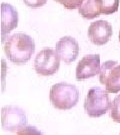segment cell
Segmentation results:
<instances>
[{"mask_svg": "<svg viewBox=\"0 0 120 135\" xmlns=\"http://www.w3.org/2000/svg\"><path fill=\"white\" fill-rule=\"evenodd\" d=\"M35 51V42L31 36L18 32L7 37L4 43V52L10 61L17 65L25 64Z\"/></svg>", "mask_w": 120, "mask_h": 135, "instance_id": "cell-1", "label": "cell"}, {"mask_svg": "<svg viewBox=\"0 0 120 135\" xmlns=\"http://www.w3.org/2000/svg\"><path fill=\"white\" fill-rule=\"evenodd\" d=\"M80 92L75 85L67 82H59L52 85L49 92V99L53 107L59 110H69L76 105Z\"/></svg>", "mask_w": 120, "mask_h": 135, "instance_id": "cell-2", "label": "cell"}, {"mask_svg": "<svg viewBox=\"0 0 120 135\" xmlns=\"http://www.w3.org/2000/svg\"><path fill=\"white\" fill-rule=\"evenodd\" d=\"M111 100L108 91L100 87H92L87 92L84 100V110L90 117H100L111 108Z\"/></svg>", "mask_w": 120, "mask_h": 135, "instance_id": "cell-3", "label": "cell"}, {"mask_svg": "<svg viewBox=\"0 0 120 135\" xmlns=\"http://www.w3.org/2000/svg\"><path fill=\"white\" fill-rule=\"evenodd\" d=\"M60 67V58L52 48L40 50L34 60V69L42 76H51L57 72Z\"/></svg>", "mask_w": 120, "mask_h": 135, "instance_id": "cell-4", "label": "cell"}, {"mask_svg": "<svg viewBox=\"0 0 120 135\" xmlns=\"http://www.w3.org/2000/svg\"><path fill=\"white\" fill-rule=\"evenodd\" d=\"M1 124L4 130L14 132L26 126L27 115L25 111L18 106H4L1 109Z\"/></svg>", "mask_w": 120, "mask_h": 135, "instance_id": "cell-5", "label": "cell"}, {"mask_svg": "<svg viewBox=\"0 0 120 135\" xmlns=\"http://www.w3.org/2000/svg\"><path fill=\"white\" fill-rule=\"evenodd\" d=\"M99 81L109 93L120 91V64L114 60H107L102 64L99 73Z\"/></svg>", "mask_w": 120, "mask_h": 135, "instance_id": "cell-6", "label": "cell"}, {"mask_svg": "<svg viewBox=\"0 0 120 135\" xmlns=\"http://www.w3.org/2000/svg\"><path fill=\"white\" fill-rule=\"evenodd\" d=\"M112 34V26L106 20H97L92 22L87 30L89 40L97 46H102L107 43L110 40Z\"/></svg>", "mask_w": 120, "mask_h": 135, "instance_id": "cell-7", "label": "cell"}, {"mask_svg": "<svg viewBox=\"0 0 120 135\" xmlns=\"http://www.w3.org/2000/svg\"><path fill=\"white\" fill-rule=\"evenodd\" d=\"M100 55L89 54L85 55L76 66V79L81 81L96 76L100 73Z\"/></svg>", "mask_w": 120, "mask_h": 135, "instance_id": "cell-8", "label": "cell"}, {"mask_svg": "<svg viewBox=\"0 0 120 135\" xmlns=\"http://www.w3.org/2000/svg\"><path fill=\"white\" fill-rule=\"evenodd\" d=\"M55 51L60 60L65 64H70L74 62L79 55V44L76 39L71 36H64L57 41Z\"/></svg>", "mask_w": 120, "mask_h": 135, "instance_id": "cell-9", "label": "cell"}, {"mask_svg": "<svg viewBox=\"0 0 120 135\" xmlns=\"http://www.w3.org/2000/svg\"><path fill=\"white\" fill-rule=\"evenodd\" d=\"M19 16L18 12L11 4L3 2L1 4V31L2 43L6 41V35L18 26Z\"/></svg>", "mask_w": 120, "mask_h": 135, "instance_id": "cell-10", "label": "cell"}, {"mask_svg": "<svg viewBox=\"0 0 120 135\" xmlns=\"http://www.w3.org/2000/svg\"><path fill=\"white\" fill-rule=\"evenodd\" d=\"M78 13L84 19H94L101 15V9L97 0H82L78 7Z\"/></svg>", "mask_w": 120, "mask_h": 135, "instance_id": "cell-11", "label": "cell"}, {"mask_svg": "<svg viewBox=\"0 0 120 135\" xmlns=\"http://www.w3.org/2000/svg\"><path fill=\"white\" fill-rule=\"evenodd\" d=\"M97 1L99 3L102 14L110 15L118 11L120 0H97Z\"/></svg>", "mask_w": 120, "mask_h": 135, "instance_id": "cell-12", "label": "cell"}, {"mask_svg": "<svg viewBox=\"0 0 120 135\" xmlns=\"http://www.w3.org/2000/svg\"><path fill=\"white\" fill-rule=\"evenodd\" d=\"M110 117L113 121L120 123V95H117L112 101L110 108Z\"/></svg>", "mask_w": 120, "mask_h": 135, "instance_id": "cell-13", "label": "cell"}, {"mask_svg": "<svg viewBox=\"0 0 120 135\" xmlns=\"http://www.w3.org/2000/svg\"><path fill=\"white\" fill-rule=\"evenodd\" d=\"M16 135H43V133L39 129H37L35 126L26 125L19 129Z\"/></svg>", "mask_w": 120, "mask_h": 135, "instance_id": "cell-14", "label": "cell"}, {"mask_svg": "<svg viewBox=\"0 0 120 135\" xmlns=\"http://www.w3.org/2000/svg\"><path fill=\"white\" fill-rule=\"evenodd\" d=\"M57 3L64 6V8L69 10H73L78 8L81 4L82 0H54Z\"/></svg>", "mask_w": 120, "mask_h": 135, "instance_id": "cell-15", "label": "cell"}, {"mask_svg": "<svg viewBox=\"0 0 120 135\" xmlns=\"http://www.w3.org/2000/svg\"><path fill=\"white\" fill-rule=\"evenodd\" d=\"M23 2L30 8H39L46 4L47 0H23Z\"/></svg>", "mask_w": 120, "mask_h": 135, "instance_id": "cell-16", "label": "cell"}, {"mask_svg": "<svg viewBox=\"0 0 120 135\" xmlns=\"http://www.w3.org/2000/svg\"><path fill=\"white\" fill-rule=\"evenodd\" d=\"M118 38H119V41H120V30H119V35H118Z\"/></svg>", "mask_w": 120, "mask_h": 135, "instance_id": "cell-17", "label": "cell"}, {"mask_svg": "<svg viewBox=\"0 0 120 135\" xmlns=\"http://www.w3.org/2000/svg\"><path fill=\"white\" fill-rule=\"evenodd\" d=\"M119 135H120V134H119Z\"/></svg>", "mask_w": 120, "mask_h": 135, "instance_id": "cell-18", "label": "cell"}]
</instances>
